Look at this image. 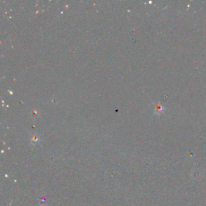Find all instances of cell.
Wrapping results in <instances>:
<instances>
[{
  "mask_svg": "<svg viewBox=\"0 0 206 206\" xmlns=\"http://www.w3.org/2000/svg\"><path fill=\"white\" fill-rule=\"evenodd\" d=\"M154 112L156 114H162L164 112V108L162 105L160 104H156L154 107Z\"/></svg>",
  "mask_w": 206,
  "mask_h": 206,
  "instance_id": "cell-1",
  "label": "cell"
},
{
  "mask_svg": "<svg viewBox=\"0 0 206 206\" xmlns=\"http://www.w3.org/2000/svg\"><path fill=\"white\" fill-rule=\"evenodd\" d=\"M31 141H32V144L38 143L39 141H40V137H39V135H32V139H31Z\"/></svg>",
  "mask_w": 206,
  "mask_h": 206,
  "instance_id": "cell-2",
  "label": "cell"
}]
</instances>
